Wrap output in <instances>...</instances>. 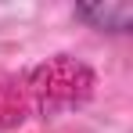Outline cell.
<instances>
[{
	"label": "cell",
	"mask_w": 133,
	"mask_h": 133,
	"mask_svg": "<svg viewBox=\"0 0 133 133\" xmlns=\"http://www.w3.org/2000/svg\"><path fill=\"white\" fill-rule=\"evenodd\" d=\"M79 15L90 18V22H97V25H104V29L122 32L130 25V18H133V7L130 4H97V7H83Z\"/></svg>",
	"instance_id": "1"
}]
</instances>
